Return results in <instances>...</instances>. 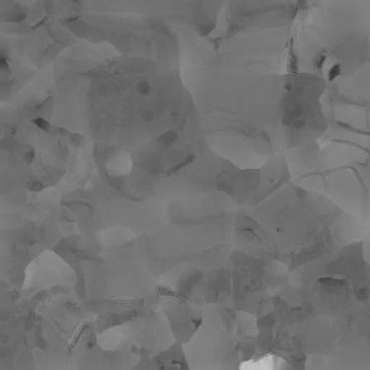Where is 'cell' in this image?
I'll use <instances>...</instances> for the list:
<instances>
[{"label": "cell", "mask_w": 370, "mask_h": 370, "mask_svg": "<svg viewBox=\"0 0 370 370\" xmlns=\"http://www.w3.org/2000/svg\"><path fill=\"white\" fill-rule=\"evenodd\" d=\"M33 122L37 127L41 129V131L45 132L49 131V129L50 128V124L47 120L42 118H39L35 119Z\"/></svg>", "instance_id": "cell-6"}, {"label": "cell", "mask_w": 370, "mask_h": 370, "mask_svg": "<svg viewBox=\"0 0 370 370\" xmlns=\"http://www.w3.org/2000/svg\"><path fill=\"white\" fill-rule=\"evenodd\" d=\"M143 118L145 121L150 122L154 119V115L152 111H145L143 115Z\"/></svg>", "instance_id": "cell-9"}, {"label": "cell", "mask_w": 370, "mask_h": 370, "mask_svg": "<svg viewBox=\"0 0 370 370\" xmlns=\"http://www.w3.org/2000/svg\"><path fill=\"white\" fill-rule=\"evenodd\" d=\"M29 188L33 191L39 192L43 189V184L40 181L35 180L31 183Z\"/></svg>", "instance_id": "cell-7"}, {"label": "cell", "mask_w": 370, "mask_h": 370, "mask_svg": "<svg viewBox=\"0 0 370 370\" xmlns=\"http://www.w3.org/2000/svg\"><path fill=\"white\" fill-rule=\"evenodd\" d=\"M61 19L82 41L174 66H180L184 60L178 31L159 17L81 11L63 15Z\"/></svg>", "instance_id": "cell-3"}, {"label": "cell", "mask_w": 370, "mask_h": 370, "mask_svg": "<svg viewBox=\"0 0 370 370\" xmlns=\"http://www.w3.org/2000/svg\"><path fill=\"white\" fill-rule=\"evenodd\" d=\"M308 0H228L202 35L183 42L198 67L250 70L281 67L293 49Z\"/></svg>", "instance_id": "cell-1"}, {"label": "cell", "mask_w": 370, "mask_h": 370, "mask_svg": "<svg viewBox=\"0 0 370 370\" xmlns=\"http://www.w3.org/2000/svg\"><path fill=\"white\" fill-rule=\"evenodd\" d=\"M370 52V0H318L307 13L293 61L330 81L354 77Z\"/></svg>", "instance_id": "cell-2"}, {"label": "cell", "mask_w": 370, "mask_h": 370, "mask_svg": "<svg viewBox=\"0 0 370 370\" xmlns=\"http://www.w3.org/2000/svg\"><path fill=\"white\" fill-rule=\"evenodd\" d=\"M152 83L149 80L141 79L138 80L136 85V88L139 95L147 96L152 91Z\"/></svg>", "instance_id": "cell-5"}, {"label": "cell", "mask_w": 370, "mask_h": 370, "mask_svg": "<svg viewBox=\"0 0 370 370\" xmlns=\"http://www.w3.org/2000/svg\"><path fill=\"white\" fill-rule=\"evenodd\" d=\"M24 157V161L27 163H31L34 160V158H35V153L33 150H27L25 152Z\"/></svg>", "instance_id": "cell-8"}, {"label": "cell", "mask_w": 370, "mask_h": 370, "mask_svg": "<svg viewBox=\"0 0 370 370\" xmlns=\"http://www.w3.org/2000/svg\"><path fill=\"white\" fill-rule=\"evenodd\" d=\"M0 35L35 63L59 60L80 41L63 23L54 0H2Z\"/></svg>", "instance_id": "cell-4"}]
</instances>
